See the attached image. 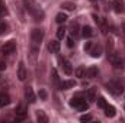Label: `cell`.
Masks as SVG:
<instances>
[{
    "instance_id": "7c38bea8",
    "label": "cell",
    "mask_w": 125,
    "mask_h": 123,
    "mask_svg": "<svg viewBox=\"0 0 125 123\" xmlns=\"http://www.w3.org/2000/svg\"><path fill=\"white\" fill-rule=\"evenodd\" d=\"M61 67H62V71H64L65 74H71V72H73V67H71L70 61L62 60V61H61Z\"/></svg>"
},
{
    "instance_id": "5bb4252c",
    "label": "cell",
    "mask_w": 125,
    "mask_h": 123,
    "mask_svg": "<svg viewBox=\"0 0 125 123\" xmlns=\"http://www.w3.org/2000/svg\"><path fill=\"white\" fill-rule=\"evenodd\" d=\"M10 103V97H9V94H6V93H1L0 94V107H4V106H7Z\"/></svg>"
},
{
    "instance_id": "d590c367",
    "label": "cell",
    "mask_w": 125,
    "mask_h": 123,
    "mask_svg": "<svg viewBox=\"0 0 125 123\" xmlns=\"http://www.w3.org/2000/svg\"><path fill=\"white\" fill-rule=\"evenodd\" d=\"M90 1H96V0H90Z\"/></svg>"
},
{
    "instance_id": "83f0119b",
    "label": "cell",
    "mask_w": 125,
    "mask_h": 123,
    "mask_svg": "<svg viewBox=\"0 0 125 123\" xmlns=\"http://www.w3.org/2000/svg\"><path fill=\"white\" fill-rule=\"evenodd\" d=\"M71 35H73V36H77V35H79V26H77L76 23L73 25V31H71Z\"/></svg>"
},
{
    "instance_id": "8fae6325",
    "label": "cell",
    "mask_w": 125,
    "mask_h": 123,
    "mask_svg": "<svg viewBox=\"0 0 125 123\" xmlns=\"http://www.w3.org/2000/svg\"><path fill=\"white\" fill-rule=\"evenodd\" d=\"M111 4H112V7H114L115 12H118V13H122L124 12V4L119 0H111Z\"/></svg>"
},
{
    "instance_id": "d6a6232c",
    "label": "cell",
    "mask_w": 125,
    "mask_h": 123,
    "mask_svg": "<svg viewBox=\"0 0 125 123\" xmlns=\"http://www.w3.org/2000/svg\"><path fill=\"white\" fill-rule=\"evenodd\" d=\"M39 96H41L42 98H45V97H47V94H45V91H41V93H39Z\"/></svg>"
},
{
    "instance_id": "d4e9b609",
    "label": "cell",
    "mask_w": 125,
    "mask_h": 123,
    "mask_svg": "<svg viewBox=\"0 0 125 123\" xmlns=\"http://www.w3.org/2000/svg\"><path fill=\"white\" fill-rule=\"evenodd\" d=\"M87 100H89V101H94V100H96V96H94L93 90H89V91H87Z\"/></svg>"
},
{
    "instance_id": "d6986e66",
    "label": "cell",
    "mask_w": 125,
    "mask_h": 123,
    "mask_svg": "<svg viewBox=\"0 0 125 123\" xmlns=\"http://www.w3.org/2000/svg\"><path fill=\"white\" fill-rule=\"evenodd\" d=\"M36 119H38V122L39 123H47L48 122V117L45 116V113H44L42 110H39V112L36 113Z\"/></svg>"
},
{
    "instance_id": "4316f807",
    "label": "cell",
    "mask_w": 125,
    "mask_h": 123,
    "mask_svg": "<svg viewBox=\"0 0 125 123\" xmlns=\"http://www.w3.org/2000/svg\"><path fill=\"white\" fill-rule=\"evenodd\" d=\"M89 120H92V116L90 114H83L80 117V122H89Z\"/></svg>"
},
{
    "instance_id": "4dcf8cb0",
    "label": "cell",
    "mask_w": 125,
    "mask_h": 123,
    "mask_svg": "<svg viewBox=\"0 0 125 123\" xmlns=\"http://www.w3.org/2000/svg\"><path fill=\"white\" fill-rule=\"evenodd\" d=\"M6 13H7V10H6V7L3 6V7L0 9V16H3V15H6Z\"/></svg>"
},
{
    "instance_id": "484cf974",
    "label": "cell",
    "mask_w": 125,
    "mask_h": 123,
    "mask_svg": "<svg viewBox=\"0 0 125 123\" xmlns=\"http://www.w3.org/2000/svg\"><path fill=\"white\" fill-rule=\"evenodd\" d=\"M7 29H9V28H7V25L1 22V23H0V35H4V33L7 32Z\"/></svg>"
},
{
    "instance_id": "e575fe53",
    "label": "cell",
    "mask_w": 125,
    "mask_h": 123,
    "mask_svg": "<svg viewBox=\"0 0 125 123\" xmlns=\"http://www.w3.org/2000/svg\"><path fill=\"white\" fill-rule=\"evenodd\" d=\"M122 29H124V33H125V23H122Z\"/></svg>"
},
{
    "instance_id": "9a60e30c",
    "label": "cell",
    "mask_w": 125,
    "mask_h": 123,
    "mask_svg": "<svg viewBox=\"0 0 125 123\" xmlns=\"http://www.w3.org/2000/svg\"><path fill=\"white\" fill-rule=\"evenodd\" d=\"M74 86H76V83H74L73 80H67V81L60 83V88H61V90H68V88H71V87H74Z\"/></svg>"
},
{
    "instance_id": "1f68e13d",
    "label": "cell",
    "mask_w": 125,
    "mask_h": 123,
    "mask_svg": "<svg viewBox=\"0 0 125 123\" xmlns=\"http://www.w3.org/2000/svg\"><path fill=\"white\" fill-rule=\"evenodd\" d=\"M67 42H68V44H67V45H68V46H70V48H71V46H73V39H71V38H70V39H68V41H67Z\"/></svg>"
},
{
    "instance_id": "7a4b0ae2",
    "label": "cell",
    "mask_w": 125,
    "mask_h": 123,
    "mask_svg": "<svg viewBox=\"0 0 125 123\" xmlns=\"http://www.w3.org/2000/svg\"><path fill=\"white\" fill-rule=\"evenodd\" d=\"M42 39H44V32H42V29H38L36 28V29H33L31 32V48H32V52L33 54L38 52Z\"/></svg>"
},
{
    "instance_id": "7402d4cb",
    "label": "cell",
    "mask_w": 125,
    "mask_h": 123,
    "mask_svg": "<svg viewBox=\"0 0 125 123\" xmlns=\"http://www.w3.org/2000/svg\"><path fill=\"white\" fill-rule=\"evenodd\" d=\"M64 36H65V28L61 26V28H58V31H57V38H58V39H62Z\"/></svg>"
},
{
    "instance_id": "277c9868",
    "label": "cell",
    "mask_w": 125,
    "mask_h": 123,
    "mask_svg": "<svg viewBox=\"0 0 125 123\" xmlns=\"http://www.w3.org/2000/svg\"><path fill=\"white\" fill-rule=\"evenodd\" d=\"M70 106L74 107V109H77L79 112H84V110H87V107H89V104L86 103V100H82V98H79V97H73V98L70 100Z\"/></svg>"
},
{
    "instance_id": "cb8c5ba5",
    "label": "cell",
    "mask_w": 125,
    "mask_h": 123,
    "mask_svg": "<svg viewBox=\"0 0 125 123\" xmlns=\"http://www.w3.org/2000/svg\"><path fill=\"white\" fill-rule=\"evenodd\" d=\"M108 103H106V100L103 98V97H100V98H97V106L100 107V109H105V106H106Z\"/></svg>"
},
{
    "instance_id": "f1b7e54d",
    "label": "cell",
    "mask_w": 125,
    "mask_h": 123,
    "mask_svg": "<svg viewBox=\"0 0 125 123\" xmlns=\"http://www.w3.org/2000/svg\"><path fill=\"white\" fill-rule=\"evenodd\" d=\"M6 67H7V65H6V62H4V61H0V71L6 70Z\"/></svg>"
},
{
    "instance_id": "5b68a950",
    "label": "cell",
    "mask_w": 125,
    "mask_h": 123,
    "mask_svg": "<svg viewBox=\"0 0 125 123\" xmlns=\"http://www.w3.org/2000/svg\"><path fill=\"white\" fill-rule=\"evenodd\" d=\"M15 49H16V42H15V41H9V42H6V44L0 48V52H1L3 55H9V54H13Z\"/></svg>"
},
{
    "instance_id": "ffe728a7",
    "label": "cell",
    "mask_w": 125,
    "mask_h": 123,
    "mask_svg": "<svg viewBox=\"0 0 125 123\" xmlns=\"http://www.w3.org/2000/svg\"><path fill=\"white\" fill-rule=\"evenodd\" d=\"M76 77H79V78H83V77H86V68H83V67H79V68L76 70Z\"/></svg>"
},
{
    "instance_id": "9c48e42d",
    "label": "cell",
    "mask_w": 125,
    "mask_h": 123,
    "mask_svg": "<svg viewBox=\"0 0 125 123\" xmlns=\"http://www.w3.org/2000/svg\"><path fill=\"white\" fill-rule=\"evenodd\" d=\"M25 98L28 100V103H35V93L32 90V87L25 88Z\"/></svg>"
},
{
    "instance_id": "6da1fadb",
    "label": "cell",
    "mask_w": 125,
    "mask_h": 123,
    "mask_svg": "<svg viewBox=\"0 0 125 123\" xmlns=\"http://www.w3.org/2000/svg\"><path fill=\"white\" fill-rule=\"evenodd\" d=\"M23 3H25L26 10L31 13V16L35 19V20H36V22H41V20L44 19V16H45V15H44V10H42V9L36 4L33 0H25Z\"/></svg>"
},
{
    "instance_id": "f546056e",
    "label": "cell",
    "mask_w": 125,
    "mask_h": 123,
    "mask_svg": "<svg viewBox=\"0 0 125 123\" xmlns=\"http://www.w3.org/2000/svg\"><path fill=\"white\" fill-rule=\"evenodd\" d=\"M92 45H93V44H92V42H87V44H86V45H84V51H89V49H90V48H92Z\"/></svg>"
},
{
    "instance_id": "2e32d148",
    "label": "cell",
    "mask_w": 125,
    "mask_h": 123,
    "mask_svg": "<svg viewBox=\"0 0 125 123\" xmlns=\"http://www.w3.org/2000/svg\"><path fill=\"white\" fill-rule=\"evenodd\" d=\"M103 110H105V114H106L108 117H114V116H115V107H114V106L106 104Z\"/></svg>"
},
{
    "instance_id": "ba28073f",
    "label": "cell",
    "mask_w": 125,
    "mask_h": 123,
    "mask_svg": "<svg viewBox=\"0 0 125 123\" xmlns=\"http://www.w3.org/2000/svg\"><path fill=\"white\" fill-rule=\"evenodd\" d=\"M89 51H90V55H92L93 58H99V57L102 55V51H103V49H102V46H100L99 44H96V45H92V48H90Z\"/></svg>"
},
{
    "instance_id": "44dd1931",
    "label": "cell",
    "mask_w": 125,
    "mask_h": 123,
    "mask_svg": "<svg viewBox=\"0 0 125 123\" xmlns=\"http://www.w3.org/2000/svg\"><path fill=\"white\" fill-rule=\"evenodd\" d=\"M65 20H67V15L65 13H58L57 18H55V22L57 23H64Z\"/></svg>"
},
{
    "instance_id": "4fadbf2b",
    "label": "cell",
    "mask_w": 125,
    "mask_h": 123,
    "mask_svg": "<svg viewBox=\"0 0 125 123\" xmlns=\"http://www.w3.org/2000/svg\"><path fill=\"white\" fill-rule=\"evenodd\" d=\"M48 51H50V52H58V51H60V42L51 41V42L48 44Z\"/></svg>"
},
{
    "instance_id": "8992f818",
    "label": "cell",
    "mask_w": 125,
    "mask_h": 123,
    "mask_svg": "<svg viewBox=\"0 0 125 123\" xmlns=\"http://www.w3.org/2000/svg\"><path fill=\"white\" fill-rule=\"evenodd\" d=\"M109 62H111L115 68H122V67H124V61H122L121 57L116 55V54H111V55H109Z\"/></svg>"
},
{
    "instance_id": "603a6c76",
    "label": "cell",
    "mask_w": 125,
    "mask_h": 123,
    "mask_svg": "<svg viewBox=\"0 0 125 123\" xmlns=\"http://www.w3.org/2000/svg\"><path fill=\"white\" fill-rule=\"evenodd\" d=\"M61 7H64V9H67V10H74L76 9V4H73V3H62L61 4Z\"/></svg>"
},
{
    "instance_id": "52a82bcc",
    "label": "cell",
    "mask_w": 125,
    "mask_h": 123,
    "mask_svg": "<svg viewBox=\"0 0 125 123\" xmlns=\"http://www.w3.org/2000/svg\"><path fill=\"white\" fill-rule=\"evenodd\" d=\"M26 77H28V72H26L25 64H23V62H21V64H19V67H18V78H19L21 81H25V80H26Z\"/></svg>"
},
{
    "instance_id": "ac0fdd59",
    "label": "cell",
    "mask_w": 125,
    "mask_h": 123,
    "mask_svg": "<svg viewBox=\"0 0 125 123\" xmlns=\"http://www.w3.org/2000/svg\"><path fill=\"white\" fill-rule=\"evenodd\" d=\"M86 74H87V77L94 78V77H97V74H99V70H97V67H90V68L86 71Z\"/></svg>"
},
{
    "instance_id": "836d02e7",
    "label": "cell",
    "mask_w": 125,
    "mask_h": 123,
    "mask_svg": "<svg viewBox=\"0 0 125 123\" xmlns=\"http://www.w3.org/2000/svg\"><path fill=\"white\" fill-rule=\"evenodd\" d=\"M1 7H3V1L0 0V9H1Z\"/></svg>"
},
{
    "instance_id": "3957f363",
    "label": "cell",
    "mask_w": 125,
    "mask_h": 123,
    "mask_svg": "<svg viewBox=\"0 0 125 123\" xmlns=\"http://www.w3.org/2000/svg\"><path fill=\"white\" fill-rule=\"evenodd\" d=\"M106 88H108V91L112 93L114 96H119V94H122V91H124L122 84H121L119 81H115V80L106 83Z\"/></svg>"
},
{
    "instance_id": "e0dca14e",
    "label": "cell",
    "mask_w": 125,
    "mask_h": 123,
    "mask_svg": "<svg viewBox=\"0 0 125 123\" xmlns=\"http://www.w3.org/2000/svg\"><path fill=\"white\" fill-rule=\"evenodd\" d=\"M82 35H83L84 38H90V36L93 35V29H92L90 26H83V28H82Z\"/></svg>"
},
{
    "instance_id": "30bf717a",
    "label": "cell",
    "mask_w": 125,
    "mask_h": 123,
    "mask_svg": "<svg viewBox=\"0 0 125 123\" xmlns=\"http://www.w3.org/2000/svg\"><path fill=\"white\" fill-rule=\"evenodd\" d=\"M15 113H16V117H18L19 120H23V119L26 117V110H25V107H23L22 104L16 107V110H15Z\"/></svg>"
}]
</instances>
